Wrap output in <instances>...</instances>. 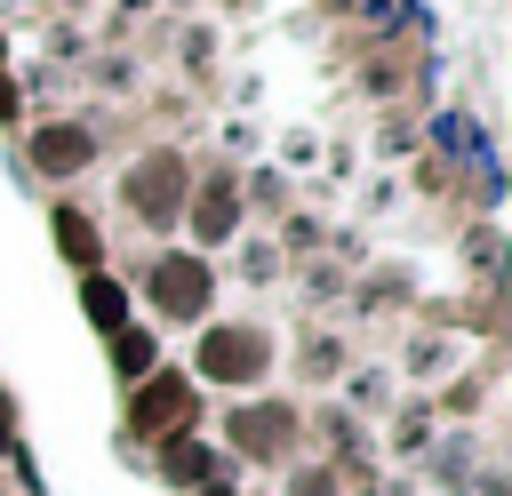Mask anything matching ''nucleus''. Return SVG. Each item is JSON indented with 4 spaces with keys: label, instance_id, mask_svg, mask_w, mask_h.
<instances>
[{
    "label": "nucleus",
    "instance_id": "obj_1",
    "mask_svg": "<svg viewBox=\"0 0 512 496\" xmlns=\"http://www.w3.org/2000/svg\"><path fill=\"white\" fill-rule=\"evenodd\" d=\"M264 360H272V344L256 328H208L200 336V376H216V384H248V376H264Z\"/></svg>",
    "mask_w": 512,
    "mask_h": 496
},
{
    "label": "nucleus",
    "instance_id": "obj_5",
    "mask_svg": "<svg viewBox=\"0 0 512 496\" xmlns=\"http://www.w3.org/2000/svg\"><path fill=\"white\" fill-rule=\"evenodd\" d=\"M32 160H40L48 176H72V168L88 160V128H40V136H32Z\"/></svg>",
    "mask_w": 512,
    "mask_h": 496
},
{
    "label": "nucleus",
    "instance_id": "obj_7",
    "mask_svg": "<svg viewBox=\"0 0 512 496\" xmlns=\"http://www.w3.org/2000/svg\"><path fill=\"white\" fill-rule=\"evenodd\" d=\"M232 224H240V192H232V184H208L200 208H192V232H200V240H224Z\"/></svg>",
    "mask_w": 512,
    "mask_h": 496
},
{
    "label": "nucleus",
    "instance_id": "obj_10",
    "mask_svg": "<svg viewBox=\"0 0 512 496\" xmlns=\"http://www.w3.org/2000/svg\"><path fill=\"white\" fill-rule=\"evenodd\" d=\"M112 360H120V376H144V368H152V336H144V328H120V336H112Z\"/></svg>",
    "mask_w": 512,
    "mask_h": 496
},
{
    "label": "nucleus",
    "instance_id": "obj_8",
    "mask_svg": "<svg viewBox=\"0 0 512 496\" xmlns=\"http://www.w3.org/2000/svg\"><path fill=\"white\" fill-rule=\"evenodd\" d=\"M80 304H88V320H96V328H112V336L128 328V288H120V280H104V272H88V288H80Z\"/></svg>",
    "mask_w": 512,
    "mask_h": 496
},
{
    "label": "nucleus",
    "instance_id": "obj_14",
    "mask_svg": "<svg viewBox=\"0 0 512 496\" xmlns=\"http://www.w3.org/2000/svg\"><path fill=\"white\" fill-rule=\"evenodd\" d=\"M0 432H8V400H0Z\"/></svg>",
    "mask_w": 512,
    "mask_h": 496
},
{
    "label": "nucleus",
    "instance_id": "obj_15",
    "mask_svg": "<svg viewBox=\"0 0 512 496\" xmlns=\"http://www.w3.org/2000/svg\"><path fill=\"white\" fill-rule=\"evenodd\" d=\"M0 56H8V48H0Z\"/></svg>",
    "mask_w": 512,
    "mask_h": 496
},
{
    "label": "nucleus",
    "instance_id": "obj_6",
    "mask_svg": "<svg viewBox=\"0 0 512 496\" xmlns=\"http://www.w3.org/2000/svg\"><path fill=\"white\" fill-rule=\"evenodd\" d=\"M232 440H240L248 456H272V448L288 440V408H240V416H232Z\"/></svg>",
    "mask_w": 512,
    "mask_h": 496
},
{
    "label": "nucleus",
    "instance_id": "obj_2",
    "mask_svg": "<svg viewBox=\"0 0 512 496\" xmlns=\"http://www.w3.org/2000/svg\"><path fill=\"white\" fill-rule=\"evenodd\" d=\"M128 200H136L144 224H168V216L184 208V160H176V152H144L136 176H128Z\"/></svg>",
    "mask_w": 512,
    "mask_h": 496
},
{
    "label": "nucleus",
    "instance_id": "obj_11",
    "mask_svg": "<svg viewBox=\"0 0 512 496\" xmlns=\"http://www.w3.org/2000/svg\"><path fill=\"white\" fill-rule=\"evenodd\" d=\"M200 472H208L200 448H168V480H200Z\"/></svg>",
    "mask_w": 512,
    "mask_h": 496
},
{
    "label": "nucleus",
    "instance_id": "obj_9",
    "mask_svg": "<svg viewBox=\"0 0 512 496\" xmlns=\"http://www.w3.org/2000/svg\"><path fill=\"white\" fill-rule=\"evenodd\" d=\"M56 248H64L80 272H96V256H104V248H96V224H88L80 208H56Z\"/></svg>",
    "mask_w": 512,
    "mask_h": 496
},
{
    "label": "nucleus",
    "instance_id": "obj_13",
    "mask_svg": "<svg viewBox=\"0 0 512 496\" xmlns=\"http://www.w3.org/2000/svg\"><path fill=\"white\" fill-rule=\"evenodd\" d=\"M8 112H16V80L0 72V120H8Z\"/></svg>",
    "mask_w": 512,
    "mask_h": 496
},
{
    "label": "nucleus",
    "instance_id": "obj_4",
    "mask_svg": "<svg viewBox=\"0 0 512 496\" xmlns=\"http://www.w3.org/2000/svg\"><path fill=\"white\" fill-rule=\"evenodd\" d=\"M152 304L176 312V320H192V312L208 304V264H200V256H160V264H152Z\"/></svg>",
    "mask_w": 512,
    "mask_h": 496
},
{
    "label": "nucleus",
    "instance_id": "obj_12",
    "mask_svg": "<svg viewBox=\"0 0 512 496\" xmlns=\"http://www.w3.org/2000/svg\"><path fill=\"white\" fill-rule=\"evenodd\" d=\"M296 496H336V480L328 472H296Z\"/></svg>",
    "mask_w": 512,
    "mask_h": 496
},
{
    "label": "nucleus",
    "instance_id": "obj_3",
    "mask_svg": "<svg viewBox=\"0 0 512 496\" xmlns=\"http://www.w3.org/2000/svg\"><path fill=\"white\" fill-rule=\"evenodd\" d=\"M192 416V384L184 376H144V392L128 400V432L136 440H152V432H168V424H184Z\"/></svg>",
    "mask_w": 512,
    "mask_h": 496
}]
</instances>
